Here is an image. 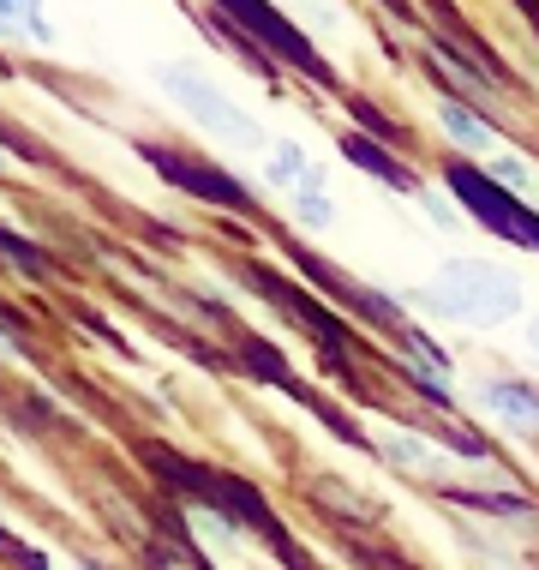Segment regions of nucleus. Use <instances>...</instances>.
Wrapping results in <instances>:
<instances>
[{
  "mask_svg": "<svg viewBox=\"0 0 539 570\" xmlns=\"http://www.w3.org/2000/svg\"><path fill=\"white\" fill-rule=\"evenodd\" d=\"M150 462V469L162 474L168 487L180 492V499H198V504H210L216 517H228V522H240V529H258L264 541L282 552V564L288 570H306V552L288 541V529L276 522V511L264 504V492L258 487H246V481H234V474H222V469H210V462H192V456H174L168 444H144L138 451Z\"/></svg>",
  "mask_w": 539,
  "mask_h": 570,
  "instance_id": "nucleus-1",
  "label": "nucleus"
},
{
  "mask_svg": "<svg viewBox=\"0 0 539 570\" xmlns=\"http://www.w3.org/2000/svg\"><path fill=\"white\" fill-rule=\"evenodd\" d=\"M443 180H450V193L491 228V235H503V240H516V246H528V253H539V210L521 205V198L503 187V180H491L486 168H473V163H450V175H443Z\"/></svg>",
  "mask_w": 539,
  "mask_h": 570,
  "instance_id": "nucleus-2",
  "label": "nucleus"
},
{
  "mask_svg": "<svg viewBox=\"0 0 539 570\" xmlns=\"http://www.w3.org/2000/svg\"><path fill=\"white\" fill-rule=\"evenodd\" d=\"M216 7H222V19L234 24V30H246V37L264 42L276 60H288V67L306 72V79H318L323 90H342V85H336V72H330V60H323L312 42H306V30L288 24L270 0H216Z\"/></svg>",
  "mask_w": 539,
  "mask_h": 570,
  "instance_id": "nucleus-3",
  "label": "nucleus"
},
{
  "mask_svg": "<svg viewBox=\"0 0 539 570\" xmlns=\"http://www.w3.org/2000/svg\"><path fill=\"white\" fill-rule=\"evenodd\" d=\"M246 283H252L258 288V295H264L270 306H282V313H295L300 318V325L306 331H312V343L323 348V361H353V354H360V336H353L348 325H342V318H336L330 313V306H318L312 295H306V288H295V283H282V276H276V271H264V265H252V271H246Z\"/></svg>",
  "mask_w": 539,
  "mask_h": 570,
  "instance_id": "nucleus-4",
  "label": "nucleus"
},
{
  "mask_svg": "<svg viewBox=\"0 0 539 570\" xmlns=\"http://www.w3.org/2000/svg\"><path fill=\"white\" fill-rule=\"evenodd\" d=\"M138 157H144L150 168H157L162 180H174L180 193H192V198H210V205H222V210H240V217H252V193L240 187V180H228L216 163H198V157H180V150H168V145H138Z\"/></svg>",
  "mask_w": 539,
  "mask_h": 570,
  "instance_id": "nucleus-5",
  "label": "nucleus"
},
{
  "mask_svg": "<svg viewBox=\"0 0 539 570\" xmlns=\"http://www.w3.org/2000/svg\"><path fill=\"white\" fill-rule=\"evenodd\" d=\"M288 253H295V265H300V271H312V276H318V288H323V295H342L348 306H360V313H366V318H378V325H402V313H396V306H390V301H378V295H372V288H360V283H348V276H342V271H336V265H323V258H312V253H300V246H295V240H288Z\"/></svg>",
  "mask_w": 539,
  "mask_h": 570,
  "instance_id": "nucleus-6",
  "label": "nucleus"
},
{
  "mask_svg": "<svg viewBox=\"0 0 539 570\" xmlns=\"http://www.w3.org/2000/svg\"><path fill=\"white\" fill-rule=\"evenodd\" d=\"M426 7H431V19H438V42H450V49H456L461 60H468L473 72H486L491 85H510V72H503V60L491 55V49H486L480 37H473L468 24L456 19V7H450V0H426Z\"/></svg>",
  "mask_w": 539,
  "mask_h": 570,
  "instance_id": "nucleus-7",
  "label": "nucleus"
},
{
  "mask_svg": "<svg viewBox=\"0 0 539 570\" xmlns=\"http://www.w3.org/2000/svg\"><path fill=\"white\" fill-rule=\"evenodd\" d=\"M450 283L461 288V301L456 306H468V313H516V288L503 283L498 271H480V265H456L450 271Z\"/></svg>",
  "mask_w": 539,
  "mask_h": 570,
  "instance_id": "nucleus-8",
  "label": "nucleus"
},
{
  "mask_svg": "<svg viewBox=\"0 0 539 570\" xmlns=\"http://www.w3.org/2000/svg\"><path fill=\"white\" fill-rule=\"evenodd\" d=\"M342 157H348V163H360V168H372V175H378V180H390L396 193H413V175H408V168L390 157V150H378L372 138L348 132V138H342Z\"/></svg>",
  "mask_w": 539,
  "mask_h": 570,
  "instance_id": "nucleus-9",
  "label": "nucleus"
},
{
  "mask_svg": "<svg viewBox=\"0 0 539 570\" xmlns=\"http://www.w3.org/2000/svg\"><path fill=\"white\" fill-rule=\"evenodd\" d=\"M0 258H12L30 283H49V271H54V258L42 253V246H30V240H19V235H0Z\"/></svg>",
  "mask_w": 539,
  "mask_h": 570,
  "instance_id": "nucleus-10",
  "label": "nucleus"
},
{
  "mask_svg": "<svg viewBox=\"0 0 539 570\" xmlns=\"http://www.w3.org/2000/svg\"><path fill=\"white\" fill-rule=\"evenodd\" d=\"M443 120H450L456 138H468V145H486V132H491V127H480V120L461 109V102H443Z\"/></svg>",
  "mask_w": 539,
  "mask_h": 570,
  "instance_id": "nucleus-11",
  "label": "nucleus"
},
{
  "mask_svg": "<svg viewBox=\"0 0 539 570\" xmlns=\"http://www.w3.org/2000/svg\"><path fill=\"white\" fill-rule=\"evenodd\" d=\"M491 403L510 409V414H528V421H539V396H533V391H510V384H498V391H491Z\"/></svg>",
  "mask_w": 539,
  "mask_h": 570,
  "instance_id": "nucleus-12",
  "label": "nucleus"
},
{
  "mask_svg": "<svg viewBox=\"0 0 539 570\" xmlns=\"http://www.w3.org/2000/svg\"><path fill=\"white\" fill-rule=\"evenodd\" d=\"M0 24H24L42 37V19H37V0H0Z\"/></svg>",
  "mask_w": 539,
  "mask_h": 570,
  "instance_id": "nucleus-13",
  "label": "nucleus"
},
{
  "mask_svg": "<svg viewBox=\"0 0 539 570\" xmlns=\"http://www.w3.org/2000/svg\"><path fill=\"white\" fill-rule=\"evenodd\" d=\"M353 115H360L366 127H372V138H396V127H390V120H383V115L372 109V102H353Z\"/></svg>",
  "mask_w": 539,
  "mask_h": 570,
  "instance_id": "nucleus-14",
  "label": "nucleus"
},
{
  "mask_svg": "<svg viewBox=\"0 0 539 570\" xmlns=\"http://www.w3.org/2000/svg\"><path fill=\"white\" fill-rule=\"evenodd\" d=\"M0 552H7V559H19L24 570H49V564H42V559H37V552H24L19 541H12V534H0Z\"/></svg>",
  "mask_w": 539,
  "mask_h": 570,
  "instance_id": "nucleus-15",
  "label": "nucleus"
},
{
  "mask_svg": "<svg viewBox=\"0 0 539 570\" xmlns=\"http://www.w3.org/2000/svg\"><path fill=\"white\" fill-rule=\"evenodd\" d=\"M383 7H390L396 19H413V7H408V0H383Z\"/></svg>",
  "mask_w": 539,
  "mask_h": 570,
  "instance_id": "nucleus-16",
  "label": "nucleus"
},
{
  "mask_svg": "<svg viewBox=\"0 0 539 570\" xmlns=\"http://www.w3.org/2000/svg\"><path fill=\"white\" fill-rule=\"evenodd\" d=\"M516 7L528 12V19H533V30H539V0H516Z\"/></svg>",
  "mask_w": 539,
  "mask_h": 570,
  "instance_id": "nucleus-17",
  "label": "nucleus"
},
{
  "mask_svg": "<svg viewBox=\"0 0 539 570\" xmlns=\"http://www.w3.org/2000/svg\"><path fill=\"white\" fill-rule=\"evenodd\" d=\"M12 325H19V318H12V313H7V306H0V331H12Z\"/></svg>",
  "mask_w": 539,
  "mask_h": 570,
  "instance_id": "nucleus-18",
  "label": "nucleus"
}]
</instances>
